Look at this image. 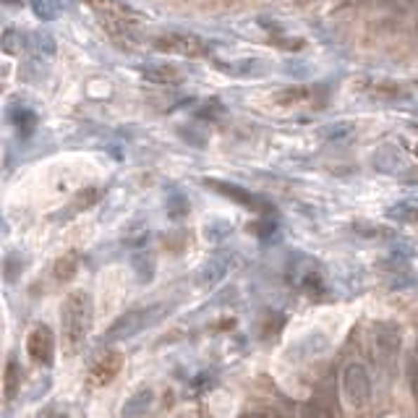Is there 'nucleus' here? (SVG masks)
Returning a JSON list of instances; mask_svg holds the SVG:
<instances>
[{
    "instance_id": "obj_1",
    "label": "nucleus",
    "mask_w": 418,
    "mask_h": 418,
    "mask_svg": "<svg viewBox=\"0 0 418 418\" xmlns=\"http://www.w3.org/2000/svg\"><path fill=\"white\" fill-rule=\"evenodd\" d=\"M94 322V303L86 290L68 293L60 308V327H63V348L65 353H76L84 345L86 334Z\"/></svg>"
},
{
    "instance_id": "obj_2",
    "label": "nucleus",
    "mask_w": 418,
    "mask_h": 418,
    "mask_svg": "<svg viewBox=\"0 0 418 418\" xmlns=\"http://www.w3.org/2000/svg\"><path fill=\"white\" fill-rule=\"evenodd\" d=\"M170 311V306H144V308H133V311H126L123 316H118L115 322L110 325V329L105 332L107 340H129L133 334H139L141 329H147V327L157 325L159 319Z\"/></svg>"
},
{
    "instance_id": "obj_3",
    "label": "nucleus",
    "mask_w": 418,
    "mask_h": 418,
    "mask_svg": "<svg viewBox=\"0 0 418 418\" xmlns=\"http://www.w3.org/2000/svg\"><path fill=\"white\" fill-rule=\"evenodd\" d=\"M400 345H403V329L398 322H377L374 325V358L387 377H392L395 366H398Z\"/></svg>"
},
{
    "instance_id": "obj_4",
    "label": "nucleus",
    "mask_w": 418,
    "mask_h": 418,
    "mask_svg": "<svg viewBox=\"0 0 418 418\" xmlns=\"http://www.w3.org/2000/svg\"><path fill=\"white\" fill-rule=\"evenodd\" d=\"M343 398L351 410H366L372 403V377L361 361H351L343 369Z\"/></svg>"
},
{
    "instance_id": "obj_5",
    "label": "nucleus",
    "mask_w": 418,
    "mask_h": 418,
    "mask_svg": "<svg viewBox=\"0 0 418 418\" xmlns=\"http://www.w3.org/2000/svg\"><path fill=\"white\" fill-rule=\"evenodd\" d=\"M27 355L37 366H50L55 358V334L47 325H37L27 337Z\"/></svg>"
},
{
    "instance_id": "obj_6",
    "label": "nucleus",
    "mask_w": 418,
    "mask_h": 418,
    "mask_svg": "<svg viewBox=\"0 0 418 418\" xmlns=\"http://www.w3.org/2000/svg\"><path fill=\"white\" fill-rule=\"evenodd\" d=\"M123 363H126V358H123L121 351H107L105 355H100L97 361L92 363V369H89V377H86V381H89V387H107L118 374H121Z\"/></svg>"
},
{
    "instance_id": "obj_7",
    "label": "nucleus",
    "mask_w": 418,
    "mask_h": 418,
    "mask_svg": "<svg viewBox=\"0 0 418 418\" xmlns=\"http://www.w3.org/2000/svg\"><path fill=\"white\" fill-rule=\"evenodd\" d=\"M152 403H155V390L141 387V390H136L126 403H123L121 416L123 418H141L149 408H152Z\"/></svg>"
},
{
    "instance_id": "obj_8",
    "label": "nucleus",
    "mask_w": 418,
    "mask_h": 418,
    "mask_svg": "<svg viewBox=\"0 0 418 418\" xmlns=\"http://www.w3.org/2000/svg\"><path fill=\"white\" fill-rule=\"evenodd\" d=\"M159 50H176V53H183V55H196V53H202L199 50V42L194 37H183V34H173V37H162L157 39Z\"/></svg>"
},
{
    "instance_id": "obj_9",
    "label": "nucleus",
    "mask_w": 418,
    "mask_h": 418,
    "mask_svg": "<svg viewBox=\"0 0 418 418\" xmlns=\"http://www.w3.org/2000/svg\"><path fill=\"white\" fill-rule=\"evenodd\" d=\"M3 390H6V400H13V395L21 390V366L19 361L11 355L3 372Z\"/></svg>"
},
{
    "instance_id": "obj_10",
    "label": "nucleus",
    "mask_w": 418,
    "mask_h": 418,
    "mask_svg": "<svg viewBox=\"0 0 418 418\" xmlns=\"http://www.w3.org/2000/svg\"><path fill=\"white\" fill-rule=\"evenodd\" d=\"M207 186H212V188H217V191H223L225 196H230V199H235L238 204H243V207H254V209H259V204H256V199L251 194H246L243 188H238V186H228V183H220V181H207Z\"/></svg>"
},
{
    "instance_id": "obj_11",
    "label": "nucleus",
    "mask_w": 418,
    "mask_h": 418,
    "mask_svg": "<svg viewBox=\"0 0 418 418\" xmlns=\"http://www.w3.org/2000/svg\"><path fill=\"white\" fill-rule=\"evenodd\" d=\"M76 272H79V256H76V254H65V256H60V259L55 261L53 275H55L58 282H68Z\"/></svg>"
},
{
    "instance_id": "obj_12",
    "label": "nucleus",
    "mask_w": 418,
    "mask_h": 418,
    "mask_svg": "<svg viewBox=\"0 0 418 418\" xmlns=\"http://www.w3.org/2000/svg\"><path fill=\"white\" fill-rule=\"evenodd\" d=\"M144 79L152 84H176L181 81V74L170 65H155V68H147L144 71Z\"/></svg>"
},
{
    "instance_id": "obj_13",
    "label": "nucleus",
    "mask_w": 418,
    "mask_h": 418,
    "mask_svg": "<svg viewBox=\"0 0 418 418\" xmlns=\"http://www.w3.org/2000/svg\"><path fill=\"white\" fill-rule=\"evenodd\" d=\"M306 416L308 418H334L332 410L325 408L322 403H311V405H308V410H306Z\"/></svg>"
},
{
    "instance_id": "obj_14",
    "label": "nucleus",
    "mask_w": 418,
    "mask_h": 418,
    "mask_svg": "<svg viewBox=\"0 0 418 418\" xmlns=\"http://www.w3.org/2000/svg\"><path fill=\"white\" fill-rule=\"evenodd\" d=\"M238 418H280L277 410H246Z\"/></svg>"
},
{
    "instance_id": "obj_15",
    "label": "nucleus",
    "mask_w": 418,
    "mask_h": 418,
    "mask_svg": "<svg viewBox=\"0 0 418 418\" xmlns=\"http://www.w3.org/2000/svg\"><path fill=\"white\" fill-rule=\"evenodd\" d=\"M58 418H68V416H58Z\"/></svg>"
},
{
    "instance_id": "obj_16",
    "label": "nucleus",
    "mask_w": 418,
    "mask_h": 418,
    "mask_svg": "<svg viewBox=\"0 0 418 418\" xmlns=\"http://www.w3.org/2000/svg\"><path fill=\"white\" fill-rule=\"evenodd\" d=\"M390 3H398V0H390Z\"/></svg>"
}]
</instances>
